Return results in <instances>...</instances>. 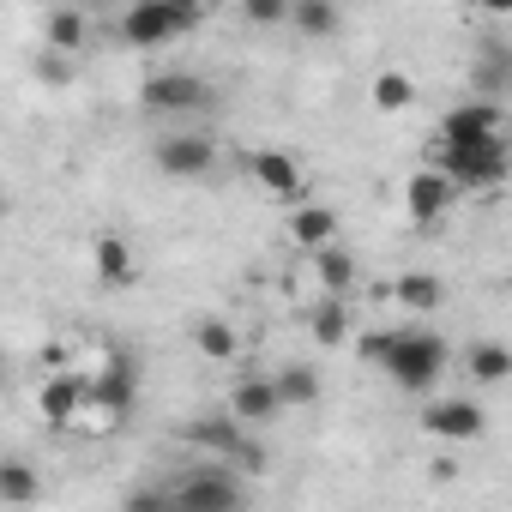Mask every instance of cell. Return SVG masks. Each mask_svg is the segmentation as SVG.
Returning <instances> with one entry per match:
<instances>
[{"label": "cell", "mask_w": 512, "mask_h": 512, "mask_svg": "<svg viewBox=\"0 0 512 512\" xmlns=\"http://www.w3.org/2000/svg\"><path fill=\"white\" fill-rule=\"evenodd\" d=\"M73 73H79V55L43 49V61H37V79H43V85H73Z\"/></svg>", "instance_id": "29"}, {"label": "cell", "mask_w": 512, "mask_h": 512, "mask_svg": "<svg viewBox=\"0 0 512 512\" xmlns=\"http://www.w3.org/2000/svg\"><path fill=\"white\" fill-rule=\"evenodd\" d=\"M308 260H314V272H320V290H326V296H350V290H356V253H350V247L326 241V247H314V253H308Z\"/></svg>", "instance_id": "15"}, {"label": "cell", "mask_w": 512, "mask_h": 512, "mask_svg": "<svg viewBox=\"0 0 512 512\" xmlns=\"http://www.w3.org/2000/svg\"><path fill=\"white\" fill-rule=\"evenodd\" d=\"M374 109H380V115H404V109H416V79L398 73V67L380 73V79H374Z\"/></svg>", "instance_id": "23"}, {"label": "cell", "mask_w": 512, "mask_h": 512, "mask_svg": "<svg viewBox=\"0 0 512 512\" xmlns=\"http://www.w3.org/2000/svg\"><path fill=\"white\" fill-rule=\"evenodd\" d=\"M290 241H296L302 253L338 241V211H332V205H296V211H290Z\"/></svg>", "instance_id": "17"}, {"label": "cell", "mask_w": 512, "mask_h": 512, "mask_svg": "<svg viewBox=\"0 0 512 512\" xmlns=\"http://www.w3.org/2000/svg\"><path fill=\"white\" fill-rule=\"evenodd\" d=\"M97 278H103L109 290H127V284L139 278V253H133L127 235H103V241H97Z\"/></svg>", "instance_id": "16"}, {"label": "cell", "mask_w": 512, "mask_h": 512, "mask_svg": "<svg viewBox=\"0 0 512 512\" xmlns=\"http://www.w3.org/2000/svg\"><path fill=\"white\" fill-rule=\"evenodd\" d=\"M488 7V19H512V0H482Z\"/></svg>", "instance_id": "31"}, {"label": "cell", "mask_w": 512, "mask_h": 512, "mask_svg": "<svg viewBox=\"0 0 512 512\" xmlns=\"http://www.w3.org/2000/svg\"><path fill=\"white\" fill-rule=\"evenodd\" d=\"M145 115H163V121H193V115H211L217 109V91L199 79V73H151L145 91H139Z\"/></svg>", "instance_id": "5"}, {"label": "cell", "mask_w": 512, "mask_h": 512, "mask_svg": "<svg viewBox=\"0 0 512 512\" xmlns=\"http://www.w3.org/2000/svg\"><path fill=\"white\" fill-rule=\"evenodd\" d=\"M464 374H470L476 386H500V380L512 374V350H506V344H470V350H464Z\"/></svg>", "instance_id": "20"}, {"label": "cell", "mask_w": 512, "mask_h": 512, "mask_svg": "<svg viewBox=\"0 0 512 512\" xmlns=\"http://www.w3.org/2000/svg\"><path fill=\"white\" fill-rule=\"evenodd\" d=\"M205 7H169V0H127L121 7V43L133 49H163L199 25Z\"/></svg>", "instance_id": "4"}, {"label": "cell", "mask_w": 512, "mask_h": 512, "mask_svg": "<svg viewBox=\"0 0 512 512\" xmlns=\"http://www.w3.org/2000/svg\"><path fill=\"white\" fill-rule=\"evenodd\" d=\"M296 37H338L344 25V7L338 0H290V19H284Z\"/></svg>", "instance_id": "18"}, {"label": "cell", "mask_w": 512, "mask_h": 512, "mask_svg": "<svg viewBox=\"0 0 512 512\" xmlns=\"http://www.w3.org/2000/svg\"><path fill=\"white\" fill-rule=\"evenodd\" d=\"M506 133L494 139H440V175L464 193V187H500L506 181Z\"/></svg>", "instance_id": "2"}, {"label": "cell", "mask_w": 512, "mask_h": 512, "mask_svg": "<svg viewBox=\"0 0 512 512\" xmlns=\"http://www.w3.org/2000/svg\"><path fill=\"white\" fill-rule=\"evenodd\" d=\"M0 380H7V356H0Z\"/></svg>", "instance_id": "33"}, {"label": "cell", "mask_w": 512, "mask_h": 512, "mask_svg": "<svg viewBox=\"0 0 512 512\" xmlns=\"http://www.w3.org/2000/svg\"><path fill=\"white\" fill-rule=\"evenodd\" d=\"M422 428H428L434 440H476V434L488 428V410H482L476 398H440V404L422 410Z\"/></svg>", "instance_id": "11"}, {"label": "cell", "mask_w": 512, "mask_h": 512, "mask_svg": "<svg viewBox=\"0 0 512 512\" xmlns=\"http://www.w3.org/2000/svg\"><path fill=\"white\" fill-rule=\"evenodd\" d=\"M109 7H127V0H109Z\"/></svg>", "instance_id": "35"}, {"label": "cell", "mask_w": 512, "mask_h": 512, "mask_svg": "<svg viewBox=\"0 0 512 512\" xmlns=\"http://www.w3.org/2000/svg\"><path fill=\"white\" fill-rule=\"evenodd\" d=\"M272 386H278L284 410H308V404H320V368H308V362H284V368L272 374Z\"/></svg>", "instance_id": "19"}, {"label": "cell", "mask_w": 512, "mask_h": 512, "mask_svg": "<svg viewBox=\"0 0 512 512\" xmlns=\"http://www.w3.org/2000/svg\"><path fill=\"white\" fill-rule=\"evenodd\" d=\"M404 205H410V223H422V229H434L452 205H458V187L440 175V169H422V175H410V187H404Z\"/></svg>", "instance_id": "12"}, {"label": "cell", "mask_w": 512, "mask_h": 512, "mask_svg": "<svg viewBox=\"0 0 512 512\" xmlns=\"http://www.w3.org/2000/svg\"><path fill=\"white\" fill-rule=\"evenodd\" d=\"M476 97H500L506 91V79H512V55H506V43H488V55L476 61Z\"/></svg>", "instance_id": "25"}, {"label": "cell", "mask_w": 512, "mask_h": 512, "mask_svg": "<svg viewBox=\"0 0 512 512\" xmlns=\"http://www.w3.org/2000/svg\"><path fill=\"white\" fill-rule=\"evenodd\" d=\"M133 398H139V368H133L127 356H115V362H103V374L91 380L85 410H103V416L115 422V416H127V410H133Z\"/></svg>", "instance_id": "9"}, {"label": "cell", "mask_w": 512, "mask_h": 512, "mask_svg": "<svg viewBox=\"0 0 512 512\" xmlns=\"http://www.w3.org/2000/svg\"><path fill=\"white\" fill-rule=\"evenodd\" d=\"M193 344H199L205 362H235V350H241V344H235V326L217 320V314H205V320L193 326Z\"/></svg>", "instance_id": "22"}, {"label": "cell", "mask_w": 512, "mask_h": 512, "mask_svg": "<svg viewBox=\"0 0 512 512\" xmlns=\"http://www.w3.org/2000/svg\"><path fill=\"white\" fill-rule=\"evenodd\" d=\"M506 133V103L500 97H464L440 115V139H494Z\"/></svg>", "instance_id": "8"}, {"label": "cell", "mask_w": 512, "mask_h": 512, "mask_svg": "<svg viewBox=\"0 0 512 512\" xmlns=\"http://www.w3.org/2000/svg\"><path fill=\"white\" fill-rule=\"evenodd\" d=\"M229 416L247 422V428L278 422V416H284V398H278L272 374H260V380H235V386H229Z\"/></svg>", "instance_id": "13"}, {"label": "cell", "mask_w": 512, "mask_h": 512, "mask_svg": "<svg viewBox=\"0 0 512 512\" xmlns=\"http://www.w3.org/2000/svg\"><path fill=\"white\" fill-rule=\"evenodd\" d=\"M151 163H157L169 181H199V175H211V169H217V145H211L205 133L175 127V133H163V139L151 145Z\"/></svg>", "instance_id": "7"}, {"label": "cell", "mask_w": 512, "mask_h": 512, "mask_svg": "<svg viewBox=\"0 0 512 512\" xmlns=\"http://www.w3.org/2000/svg\"><path fill=\"white\" fill-rule=\"evenodd\" d=\"M241 19H247L253 31H284L290 0H241Z\"/></svg>", "instance_id": "28"}, {"label": "cell", "mask_w": 512, "mask_h": 512, "mask_svg": "<svg viewBox=\"0 0 512 512\" xmlns=\"http://www.w3.org/2000/svg\"><path fill=\"white\" fill-rule=\"evenodd\" d=\"M163 494H169V506H205V512H235V506H247V482H241V470L223 464V458L181 470Z\"/></svg>", "instance_id": "3"}, {"label": "cell", "mask_w": 512, "mask_h": 512, "mask_svg": "<svg viewBox=\"0 0 512 512\" xmlns=\"http://www.w3.org/2000/svg\"><path fill=\"white\" fill-rule=\"evenodd\" d=\"M37 494H43V476H37L31 464H19V458H0V500L25 506V500H37Z\"/></svg>", "instance_id": "24"}, {"label": "cell", "mask_w": 512, "mask_h": 512, "mask_svg": "<svg viewBox=\"0 0 512 512\" xmlns=\"http://www.w3.org/2000/svg\"><path fill=\"white\" fill-rule=\"evenodd\" d=\"M169 7H205V0H169Z\"/></svg>", "instance_id": "32"}, {"label": "cell", "mask_w": 512, "mask_h": 512, "mask_svg": "<svg viewBox=\"0 0 512 512\" xmlns=\"http://www.w3.org/2000/svg\"><path fill=\"white\" fill-rule=\"evenodd\" d=\"M344 332H350V308H344V296H326L314 308V338L320 344H344Z\"/></svg>", "instance_id": "27"}, {"label": "cell", "mask_w": 512, "mask_h": 512, "mask_svg": "<svg viewBox=\"0 0 512 512\" xmlns=\"http://www.w3.org/2000/svg\"><path fill=\"white\" fill-rule=\"evenodd\" d=\"M85 31H91V25H85V13H79V7H55V13H49V25H43V43H49V49L79 55V49H85Z\"/></svg>", "instance_id": "21"}, {"label": "cell", "mask_w": 512, "mask_h": 512, "mask_svg": "<svg viewBox=\"0 0 512 512\" xmlns=\"http://www.w3.org/2000/svg\"><path fill=\"white\" fill-rule=\"evenodd\" d=\"M253 187L260 193H272V199H290V193H302V163L290 157V151H253Z\"/></svg>", "instance_id": "14"}, {"label": "cell", "mask_w": 512, "mask_h": 512, "mask_svg": "<svg viewBox=\"0 0 512 512\" xmlns=\"http://www.w3.org/2000/svg\"><path fill=\"white\" fill-rule=\"evenodd\" d=\"M362 356L398 386V392H434V380L446 374V362H452V350H446V338L440 332H428V326H398V332H368L362 338Z\"/></svg>", "instance_id": "1"}, {"label": "cell", "mask_w": 512, "mask_h": 512, "mask_svg": "<svg viewBox=\"0 0 512 512\" xmlns=\"http://www.w3.org/2000/svg\"><path fill=\"white\" fill-rule=\"evenodd\" d=\"M187 446H199L205 458H223V464H235V470H260V446H253V434H247V422H235L229 410L223 416H193L187 422Z\"/></svg>", "instance_id": "6"}, {"label": "cell", "mask_w": 512, "mask_h": 512, "mask_svg": "<svg viewBox=\"0 0 512 512\" xmlns=\"http://www.w3.org/2000/svg\"><path fill=\"white\" fill-rule=\"evenodd\" d=\"M0 211H7V187H0Z\"/></svg>", "instance_id": "34"}, {"label": "cell", "mask_w": 512, "mask_h": 512, "mask_svg": "<svg viewBox=\"0 0 512 512\" xmlns=\"http://www.w3.org/2000/svg\"><path fill=\"white\" fill-rule=\"evenodd\" d=\"M85 398H91V380H85L79 368H61V374H49V380H43L37 410H43L55 428H67V422H79V416H85Z\"/></svg>", "instance_id": "10"}, {"label": "cell", "mask_w": 512, "mask_h": 512, "mask_svg": "<svg viewBox=\"0 0 512 512\" xmlns=\"http://www.w3.org/2000/svg\"><path fill=\"white\" fill-rule=\"evenodd\" d=\"M127 506L133 512H157V506H169V494L163 488H139V494H127Z\"/></svg>", "instance_id": "30"}, {"label": "cell", "mask_w": 512, "mask_h": 512, "mask_svg": "<svg viewBox=\"0 0 512 512\" xmlns=\"http://www.w3.org/2000/svg\"><path fill=\"white\" fill-rule=\"evenodd\" d=\"M440 302H446L440 278H428V272H410V278H398V308H410V314H434Z\"/></svg>", "instance_id": "26"}]
</instances>
